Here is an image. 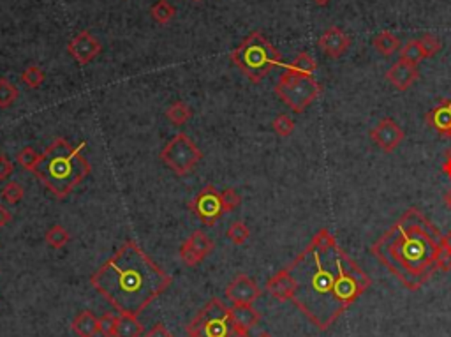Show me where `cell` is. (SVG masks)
Segmentation results:
<instances>
[{"instance_id": "obj_4", "label": "cell", "mask_w": 451, "mask_h": 337, "mask_svg": "<svg viewBox=\"0 0 451 337\" xmlns=\"http://www.w3.org/2000/svg\"><path fill=\"white\" fill-rule=\"evenodd\" d=\"M83 147L85 143L72 147L65 138H56L42 152L41 163L35 168L34 175L56 200L68 198L92 171L87 157L81 155Z\"/></svg>"}, {"instance_id": "obj_44", "label": "cell", "mask_w": 451, "mask_h": 337, "mask_svg": "<svg viewBox=\"0 0 451 337\" xmlns=\"http://www.w3.org/2000/svg\"><path fill=\"white\" fill-rule=\"evenodd\" d=\"M446 242H448V246H450V249H451V231L446 235Z\"/></svg>"}, {"instance_id": "obj_46", "label": "cell", "mask_w": 451, "mask_h": 337, "mask_svg": "<svg viewBox=\"0 0 451 337\" xmlns=\"http://www.w3.org/2000/svg\"><path fill=\"white\" fill-rule=\"evenodd\" d=\"M258 337H271V336H270V334H268V332H261L260 336H258Z\"/></svg>"}, {"instance_id": "obj_19", "label": "cell", "mask_w": 451, "mask_h": 337, "mask_svg": "<svg viewBox=\"0 0 451 337\" xmlns=\"http://www.w3.org/2000/svg\"><path fill=\"white\" fill-rule=\"evenodd\" d=\"M185 244H187V246L201 258V262H203L205 258L214 251V240H212L210 237L201 230H196L194 233L185 240Z\"/></svg>"}, {"instance_id": "obj_2", "label": "cell", "mask_w": 451, "mask_h": 337, "mask_svg": "<svg viewBox=\"0 0 451 337\" xmlns=\"http://www.w3.org/2000/svg\"><path fill=\"white\" fill-rule=\"evenodd\" d=\"M444 235L418 210L407 209L372 244L370 253L411 292H418L439 270Z\"/></svg>"}, {"instance_id": "obj_33", "label": "cell", "mask_w": 451, "mask_h": 337, "mask_svg": "<svg viewBox=\"0 0 451 337\" xmlns=\"http://www.w3.org/2000/svg\"><path fill=\"white\" fill-rule=\"evenodd\" d=\"M25 196V189L18 182H8L2 187V200L8 201L9 205H16Z\"/></svg>"}, {"instance_id": "obj_13", "label": "cell", "mask_w": 451, "mask_h": 337, "mask_svg": "<svg viewBox=\"0 0 451 337\" xmlns=\"http://www.w3.org/2000/svg\"><path fill=\"white\" fill-rule=\"evenodd\" d=\"M418 78H420L418 65L409 64V62L406 61H397L386 71V80L390 81V85L395 88V91L399 92L409 91Z\"/></svg>"}, {"instance_id": "obj_38", "label": "cell", "mask_w": 451, "mask_h": 337, "mask_svg": "<svg viewBox=\"0 0 451 337\" xmlns=\"http://www.w3.org/2000/svg\"><path fill=\"white\" fill-rule=\"evenodd\" d=\"M15 173V164L8 155H0V180H8Z\"/></svg>"}, {"instance_id": "obj_42", "label": "cell", "mask_w": 451, "mask_h": 337, "mask_svg": "<svg viewBox=\"0 0 451 337\" xmlns=\"http://www.w3.org/2000/svg\"><path fill=\"white\" fill-rule=\"evenodd\" d=\"M314 4L319 6V8H324V6H328L331 2V0H312Z\"/></svg>"}, {"instance_id": "obj_25", "label": "cell", "mask_w": 451, "mask_h": 337, "mask_svg": "<svg viewBox=\"0 0 451 337\" xmlns=\"http://www.w3.org/2000/svg\"><path fill=\"white\" fill-rule=\"evenodd\" d=\"M45 240L52 249H64L69 244V240H71V235H69V231L64 226L55 224V226H52L46 231Z\"/></svg>"}, {"instance_id": "obj_43", "label": "cell", "mask_w": 451, "mask_h": 337, "mask_svg": "<svg viewBox=\"0 0 451 337\" xmlns=\"http://www.w3.org/2000/svg\"><path fill=\"white\" fill-rule=\"evenodd\" d=\"M444 201H446V205L451 209V191H448V193L444 194Z\"/></svg>"}, {"instance_id": "obj_23", "label": "cell", "mask_w": 451, "mask_h": 337, "mask_svg": "<svg viewBox=\"0 0 451 337\" xmlns=\"http://www.w3.org/2000/svg\"><path fill=\"white\" fill-rule=\"evenodd\" d=\"M150 15L159 25H168L175 18V15H177V8L171 2H168V0H157L150 8Z\"/></svg>"}, {"instance_id": "obj_24", "label": "cell", "mask_w": 451, "mask_h": 337, "mask_svg": "<svg viewBox=\"0 0 451 337\" xmlns=\"http://www.w3.org/2000/svg\"><path fill=\"white\" fill-rule=\"evenodd\" d=\"M166 117L173 125H184L187 124L189 118L192 117V110L189 108L187 102L184 101H175L171 107L166 110Z\"/></svg>"}, {"instance_id": "obj_3", "label": "cell", "mask_w": 451, "mask_h": 337, "mask_svg": "<svg viewBox=\"0 0 451 337\" xmlns=\"http://www.w3.org/2000/svg\"><path fill=\"white\" fill-rule=\"evenodd\" d=\"M92 288L120 315L139 316L171 286V276L134 240L102 263L90 277Z\"/></svg>"}, {"instance_id": "obj_40", "label": "cell", "mask_w": 451, "mask_h": 337, "mask_svg": "<svg viewBox=\"0 0 451 337\" xmlns=\"http://www.w3.org/2000/svg\"><path fill=\"white\" fill-rule=\"evenodd\" d=\"M13 221V214L6 209L4 205H0V228H4Z\"/></svg>"}, {"instance_id": "obj_21", "label": "cell", "mask_w": 451, "mask_h": 337, "mask_svg": "<svg viewBox=\"0 0 451 337\" xmlns=\"http://www.w3.org/2000/svg\"><path fill=\"white\" fill-rule=\"evenodd\" d=\"M143 334V325L139 323L138 316L120 315L115 337H139Z\"/></svg>"}, {"instance_id": "obj_34", "label": "cell", "mask_w": 451, "mask_h": 337, "mask_svg": "<svg viewBox=\"0 0 451 337\" xmlns=\"http://www.w3.org/2000/svg\"><path fill=\"white\" fill-rule=\"evenodd\" d=\"M221 203L224 212H233L235 209H238L242 203V196L233 189V187H228L221 193Z\"/></svg>"}, {"instance_id": "obj_16", "label": "cell", "mask_w": 451, "mask_h": 337, "mask_svg": "<svg viewBox=\"0 0 451 337\" xmlns=\"http://www.w3.org/2000/svg\"><path fill=\"white\" fill-rule=\"evenodd\" d=\"M294 281L291 277L290 270L282 269L275 274L274 277H270L267 283V292L274 297L278 302H287L293 299L294 295Z\"/></svg>"}, {"instance_id": "obj_45", "label": "cell", "mask_w": 451, "mask_h": 337, "mask_svg": "<svg viewBox=\"0 0 451 337\" xmlns=\"http://www.w3.org/2000/svg\"><path fill=\"white\" fill-rule=\"evenodd\" d=\"M446 161H451V148L446 150Z\"/></svg>"}, {"instance_id": "obj_39", "label": "cell", "mask_w": 451, "mask_h": 337, "mask_svg": "<svg viewBox=\"0 0 451 337\" xmlns=\"http://www.w3.org/2000/svg\"><path fill=\"white\" fill-rule=\"evenodd\" d=\"M145 337H173V336H171V332H169L162 323H155V325L145 334Z\"/></svg>"}, {"instance_id": "obj_28", "label": "cell", "mask_w": 451, "mask_h": 337, "mask_svg": "<svg viewBox=\"0 0 451 337\" xmlns=\"http://www.w3.org/2000/svg\"><path fill=\"white\" fill-rule=\"evenodd\" d=\"M19 92L8 78H0V110H8L18 99Z\"/></svg>"}, {"instance_id": "obj_6", "label": "cell", "mask_w": 451, "mask_h": 337, "mask_svg": "<svg viewBox=\"0 0 451 337\" xmlns=\"http://www.w3.org/2000/svg\"><path fill=\"white\" fill-rule=\"evenodd\" d=\"M275 95L294 113H303L323 92V85L312 75H300L286 69L274 88Z\"/></svg>"}, {"instance_id": "obj_29", "label": "cell", "mask_w": 451, "mask_h": 337, "mask_svg": "<svg viewBox=\"0 0 451 337\" xmlns=\"http://www.w3.org/2000/svg\"><path fill=\"white\" fill-rule=\"evenodd\" d=\"M19 80H22L29 88H39L42 84H45L46 75L45 71H42V68L32 64L29 65V68H25V71L22 72V76H19Z\"/></svg>"}, {"instance_id": "obj_5", "label": "cell", "mask_w": 451, "mask_h": 337, "mask_svg": "<svg viewBox=\"0 0 451 337\" xmlns=\"http://www.w3.org/2000/svg\"><path fill=\"white\" fill-rule=\"evenodd\" d=\"M230 58L252 84H260L275 68L282 65V54L260 31L251 32L231 52Z\"/></svg>"}, {"instance_id": "obj_14", "label": "cell", "mask_w": 451, "mask_h": 337, "mask_svg": "<svg viewBox=\"0 0 451 337\" xmlns=\"http://www.w3.org/2000/svg\"><path fill=\"white\" fill-rule=\"evenodd\" d=\"M317 46L323 54H326L330 58L342 57L351 46V38L338 27H330L324 31V34L317 39Z\"/></svg>"}, {"instance_id": "obj_26", "label": "cell", "mask_w": 451, "mask_h": 337, "mask_svg": "<svg viewBox=\"0 0 451 337\" xmlns=\"http://www.w3.org/2000/svg\"><path fill=\"white\" fill-rule=\"evenodd\" d=\"M41 157L42 154H39L35 148L23 147L22 150L18 152V155H16V161H18V164L23 168V170L34 173L35 168H38L39 163H41Z\"/></svg>"}, {"instance_id": "obj_41", "label": "cell", "mask_w": 451, "mask_h": 337, "mask_svg": "<svg viewBox=\"0 0 451 337\" xmlns=\"http://www.w3.org/2000/svg\"><path fill=\"white\" fill-rule=\"evenodd\" d=\"M228 337H251V336H248V330H245V329H242V327L235 325L233 330H231L230 336H228Z\"/></svg>"}, {"instance_id": "obj_31", "label": "cell", "mask_w": 451, "mask_h": 337, "mask_svg": "<svg viewBox=\"0 0 451 337\" xmlns=\"http://www.w3.org/2000/svg\"><path fill=\"white\" fill-rule=\"evenodd\" d=\"M271 127H274V131L278 134V136L287 138L293 134V131L296 125H294V120L290 117V115L280 113L274 118V122H271Z\"/></svg>"}, {"instance_id": "obj_1", "label": "cell", "mask_w": 451, "mask_h": 337, "mask_svg": "<svg viewBox=\"0 0 451 337\" xmlns=\"http://www.w3.org/2000/svg\"><path fill=\"white\" fill-rule=\"evenodd\" d=\"M294 281L291 302L317 330L326 332L372 286V279L338 246L328 228L310 239L286 267Z\"/></svg>"}, {"instance_id": "obj_18", "label": "cell", "mask_w": 451, "mask_h": 337, "mask_svg": "<svg viewBox=\"0 0 451 337\" xmlns=\"http://www.w3.org/2000/svg\"><path fill=\"white\" fill-rule=\"evenodd\" d=\"M230 311L235 325L242 327L245 330L254 329L261 320V315L252 306H233Z\"/></svg>"}, {"instance_id": "obj_11", "label": "cell", "mask_w": 451, "mask_h": 337, "mask_svg": "<svg viewBox=\"0 0 451 337\" xmlns=\"http://www.w3.org/2000/svg\"><path fill=\"white\" fill-rule=\"evenodd\" d=\"M406 138L404 129L400 127L393 118H383L376 127L370 129V140L377 145L383 152L391 154L400 147Z\"/></svg>"}, {"instance_id": "obj_30", "label": "cell", "mask_w": 451, "mask_h": 337, "mask_svg": "<svg viewBox=\"0 0 451 337\" xmlns=\"http://www.w3.org/2000/svg\"><path fill=\"white\" fill-rule=\"evenodd\" d=\"M226 237H228L235 246H242V244L247 242L248 237H251V230H248L244 221H235V223H231V226L228 228V231H226Z\"/></svg>"}, {"instance_id": "obj_48", "label": "cell", "mask_w": 451, "mask_h": 337, "mask_svg": "<svg viewBox=\"0 0 451 337\" xmlns=\"http://www.w3.org/2000/svg\"><path fill=\"white\" fill-rule=\"evenodd\" d=\"M450 180H451V177H450Z\"/></svg>"}, {"instance_id": "obj_22", "label": "cell", "mask_w": 451, "mask_h": 337, "mask_svg": "<svg viewBox=\"0 0 451 337\" xmlns=\"http://www.w3.org/2000/svg\"><path fill=\"white\" fill-rule=\"evenodd\" d=\"M286 69L300 72V75H314V71L317 69V62L308 52H300V54L286 65Z\"/></svg>"}, {"instance_id": "obj_35", "label": "cell", "mask_w": 451, "mask_h": 337, "mask_svg": "<svg viewBox=\"0 0 451 337\" xmlns=\"http://www.w3.org/2000/svg\"><path fill=\"white\" fill-rule=\"evenodd\" d=\"M118 325V316L111 315V313H106L99 318V334L102 337H115V332H117Z\"/></svg>"}, {"instance_id": "obj_7", "label": "cell", "mask_w": 451, "mask_h": 337, "mask_svg": "<svg viewBox=\"0 0 451 337\" xmlns=\"http://www.w3.org/2000/svg\"><path fill=\"white\" fill-rule=\"evenodd\" d=\"M235 322L231 311L219 299H212L185 327L189 337H228Z\"/></svg>"}, {"instance_id": "obj_47", "label": "cell", "mask_w": 451, "mask_h": 337, "mask_svg": "<svg viewBox=\"0 0 451 337\" xmlns=\"http://www.w3.org/2000/svg\"><path fill=\"white\" fill-rule=\"evenodd\" d=\"M194 2H201V0H194Z\"/></svg>"}, {"instance_id": "obj_9", "label": "cell", "mask_w": 451, "mask_h": 337, "mask_svg": "<svg viewBox=\"0 0 451 337\" xmlns=\"http://www.w3.org/2000/svg\"><path fill=\"white\" fill-rule=\"evenodd\" d=\"M189 210L194 214L205 226H214L221 216L224 214L221 203V193L215 189L212 184H208L205 189L196 194L191 201H189Z\"/></svg>"}, {"instance_id": "obj_20", "label": "cell", "mask_w": 451, "mask_h": 337, "mask_svg": "<svg viewBox=\"0 0 451 337\" xmlns=\"http://www.w3.org/2000/svg\"><path fill=\"white\" fill-rule=\"evenodd\" d=\"M372 45L381 55H384V57H390V55H393L395 52H399L400 49V39L397 38L393 32L383 31L372 39Z\"/></svg>"}, {"instance_id": "obj_15", "label": "cell", "mask_w": 451, "mask_h": 337, "mask_svg": "<svg viewBox=\"0 0 451 337\" xmlns=\"http://www.w3.org/2000/svg\"><path fill=\"white\" fill-rule=\"evenodd\" d=\"M425 122L437 134L451 140V97L444 99L436 108H432L425 115Z\"/></svg>"}, {"instance_id": "obj_36", "label": "cell", "mask_w": 451, "mask_h": 337, "mask_svg": "<svg viewBox=\"0 0 451 337\" xmlns=\"http://www.w3.org/2000/svg\"><path fill=\"white\" fill-rule=\"evenodd\" d=\"M178 254H180V260L187 267H196L198 263H201V258L198 256V254H196L194 251H192L191 247H189L185 242L180 246V251H178Z\"/></svg>"}, {"instance_id": "obj_17", "label": "cell", "mask_w": 451, "mask_h": 337, "mask_svg": "<svg viewBox=\"0 0 451 337\" xmlns=\"http://www.w3.org/2000/svg\"><path fill=\"white\" fill-rule=\"evenodd\" d=\"M72 332L78 337H95L99 334V318L92 311H81L72 320Z\"/></svg>"}, {"instance_id": "obj_10", "label": "cell", "mask_w": 451, "mask_h": 337, "mask_svg": "<svg viewBox=\"0 0 451 337\" xmlns=\"http://www.w3.org/2000/svg\"><path fill=\"white\" fill-rule=\"evenodd\" d=\"M68 52L76 64L87 65L90 64L95 57L101 55L102 45L94 34H90L88 31H81L78 36H74V38L69 41Z\"/></svg>"}, {"instance_id": "obj_32", "label": "cell", "mask_w": 451, "mask_h": 337, "mask_svg": "<svg viewBox=\"0 0 451 337\" xmlns=\"http://www.w3.org/2000/svg\"><path fill=\"white\" fill-rule=\"evenodd\" d=\"M418 41H420V46L421 49H423L425 58L434 57V55H437L441 49H443V41L432 34H425L421 39H418Z\"/></svg>"}, {"instance_id": "obj_12", "label": "cell", "mask_w": 451, "mask_h": 337, "mask_svg": "<svg viewBox=\"0 0 451 337\" xmlns=\"http://www.w3.org/2000/svg\"><path fill=\"white\" fill-rule=\"evenodd\" d=\"M260 297V286L247 274H238L226 288V299L233 306H252Z\"/></svg>"}, {"instance_id": "obj_8", "label": "cell", "mask_w": 451, "mask_h": 337, "mask_svg": "<svg viewBox=\"0 0 451 337\" xmlns=\"http://www.w3.org/2000/svg\"><path fill=\"white\" fill-rule=\"evenodd\" d=\"M161 161L173 171L178 177L191 173L200 163L203 154L198 148V145L191 140L185 133H178L166 143V147L161 150Z\"/></svg>"}, {"instance_id": "obj_37", "label": "cell", "mask_w": 451, "mask_h": 337, "mask_svg": "<svg viewBox=\"0 0 451 337\" xmlns=\"http://www.w3.org/2000/svg\"><path fill=\"white\" fill-rule=\"evenodd\" d=\"M439 270L441 272H450L451 270V249L446 242V235H444V247L439 256Z\"/></svg>"}, {"instance_id": "obj_27", "label": "cell", "mask_w": 451, "mask_h": 337, "mask_svg": "<svg viewBox=\"0 0 451 337\" xmlns=\"http://www.w3.org/2000/svg\"><path fill=\"white\" fill-rule=\"evenodd\" d=\"M423 58H425V55H423V49H421L418 39H411V41L404 42V46L400 48V61L418 65Z\"/></svg>"}]
</instances>
